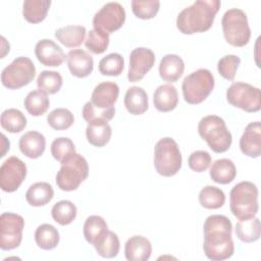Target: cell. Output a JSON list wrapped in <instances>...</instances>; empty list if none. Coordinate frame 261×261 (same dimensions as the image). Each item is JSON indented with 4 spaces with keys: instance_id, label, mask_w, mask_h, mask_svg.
Instances as JSON below:
<instances>
[{
    "instance_id": "cell-1",
    "label": "cell",
    "mask_w": 261,
    "mask_h": 261,
    "mask_svg": "<svg viewBox=\"0 0 261 261\" xmlns=\"http://www.w3.org/2000/svg\"><path fill=\"white\" fill-rule=\"evenodd\" d=\"M203 250L206 257L212 261H221L230 258L234 253L231 238L232 224L228 217L213 214L204 222Z\"/></svg>"
},
{
    "instance_id": "cell-2",
    "label": "cell",
    "mask_w": 261,
    "mask_h": 261,
    "mask_svg": "<svg viewBox=\"0 0 261 261\" xmlns=\"http://www.w3.org/2000/svg\"><path fill=\"white\" fill-rule=\"evenodd\" d=\"M219 0H197L177 15L176 27L185 35L208 31L220 8Z\"/></svg>"
},
{
    "instance_id": "cell-3",
    "label": "cell",
    "mask_w": 261,
    "mask_h": 261,
    "mask_svg": "<svg viewBox=\"0 0 261 261\" xmlns=\"http://www.w3.org/2000/svg\"><path fill=\"white\" fill-rule=\"evenodd\" d=\"M229 207L239 220L255 217L258 212V188L251 181L237 184L229 193Z\"/></svg>"
},
{
    "instance_id": "cell-4",
    "label": "cell",
    "mask_w": 261,
    "mask_h": 261,
    "mask_svg": "<svg viewBox=\"0 0 261 261\" xmlns=\"http://www.w3.org/2000/svg\"><path fill=\"white\" fill-rule=\"evenodd\" d=\"M198 133L215 153L227 151L232 142L231 134L227 129L225 121L217 115H207L203 117L199 121Z\"/></svg>"
},
{
    "instance_id": "cell-5",
    "label": "cell",
    "mask_w": 261,
    "mask_h": 261,
    "mask_svg": "<svg viewBox=\"0 0 261 261\" xmlns=\"http://www.w3.org/2000/svg\"><path fill=\"white\" fill-rule=\"evenodd\" d=\"M181 153L177 143L169 137L160 139L154 148V166L162 176H173L181 167Z\"/></svg>"
},
{
    "instance_id": "cell-6",
    "label": "cell",
    "mask_w": 261,
    "mask_h": 261,
    "mask_svg": "<svg viewBox=\"0 0 261 261\" xmlns=\"http://www.w3.org/2000/svg\"><path fill=\"white\" fill-rule=\"evenodd\" d=\"M221 27L224 39L234 47H244L251 38L247 14L240 8L226 10L221 19Z\"/></svg>"
},
{
    "instance_id": "cell-7",
    "label": "cell",
    "mask_w": 261,
    "mask_h": 261,
    "mask_svg": "<svg viewBox=\"0 0 261 261\" xmlns=\"http://www.w3.org/2000/svg\"><path fill=\"white\" fill-rule=\"evenodd\" d=\"M214 76L209 69L200 68L187 75L181 85L182 96L189 104H200L214 89Z\"/></svg>"
},
{
    "instance_id": "cell-8",
    "label": "cell",
    "mask_w": 261,
    "mask_h": 261,
    "mask_svg": "<svg viewBox=\"0 0 261 261\" xmlns=\"http://www.w3.org/2000/svg\"><path fill=\"white\" fill-rule=\"evenodd\" d=\"M89 175V165L84 156L74 153L61 162V167L56 174L57 187L65 192L76 190Z\"/></svg>"
},
{
    "instance_id": "cell-9",
    "label": "cell",
    "mask_w": 261,
    "mask_h": 261,
    "mask_svg": "<svg viewBox=\"0 0 261 261\" xmlns=\"http://www.w3.org/2000/svg\"><path fill=\"white\" fill-rule=\"evenodd\" d=\"M36 75V67L29 57L19 56L7 65L1 73V82L4 87L16 90L29 85Z\"/></svg>"
},
{
    "instance_id": "cell-10",
    "label": "cell",
    "mask_w": 261,
    "mask_h": 261,
    "mask_svg": "<svg viewBox=\"0 0 261 261\" xmlns=\"http://www.w3.org/2000/svg\"><path fill=\"white\" fill-rule=\"evenodd\" d=\"M227 102L246 112H257L261 108V92L250 84L237 82L226 90Z\"/></svg>"
},
{
    "instance_id": "cell-11",
    "label": "cell",
    "mask_w": 261,
    "mask_h": 261,
    "mask_svg": "<svg viewBox=\"0 0 261 261\" xmlns=\"http://www.w3.org/2000/svg\"><path fill=\"white\" fill-rule=\"evenodd\" d=\"M24 220L22 216L4 212L0 216V248L10 251L17 248L22 240Z\"/></svg>"
},
{
    "instance_id": "cell-12",
    "label": "cell",
    "mask_w": 261,
    "mask_h": 261,
    "mask_svg": "<svg viewBox=\"0 0 261 261\" xmlns=\"http://www.w3.org/2000/svg\"><path fill=\"white\" fill-rule=\"evenodd\" d=\"M125 21V10L118 2H108L104 4L93 17L95 30L110 35L119 30Z\"/></svg>"
},
{
    "instance_id": "cell-13",
    "label": "cell",
    "mask_w": 261,
    "mask_h": 261,
    "mask_svg": "<svg viewBox=\"0 0 261 261\" xmlns=\"http://www.w3.org/2000/svg\"><path fill=\"white\" fill-rule=\"evenodd\" d=\"M27 176V165L18 157L11 156L0 167V188L7 193L15 192Z\"/></svg>"
},
{
    "instance_id": "cell-14",
    "label": "cell",
    "mask_w": 261,
    "mask_h": 261,
    "mask_svg": "<svg viewBox=\"0 0 261 261\" xmlns=\"http://www.w3.org/2000/svg\"><path fill=\"white\" fill-rule=\"evenodd\" d=\"M155 63V54L149 48L138 47L129 54L127 80L132 83L141 81Z\"/></svg>"
},
{
    "instance_id": "cell-15",
    "label": "cell",
    "mask_w": 261,
    "mask_h": 261,
    "mask_svg": "<svg viewBox=\"0 0 261 261\" xmlns=\"http://www.w3.org/2000/svg\"><path fill=\"white\" fill-rule=\"evenodd\" d=\"M35 54L37 59L45 66H60L65 59L62 48L50 39L39 41L35 46Z\"/></svg>"
},
{
    "instance_id": "cell-16",
    "label": "cell",
    "mask_w": 261,
    "mask_h": 261,
    "mask_svg": "<svg viewBox=\"0 0 261 261\" xmlns=\"http://www.w3.org/2000/svg\"><path fill=\"white\" fill-rule=\"evenodd\" d=\"M240 149L248 157L257 158L261 155V123L260 121L250 122L241 139Z\"/></svg>"
},
{
    "instance_id": "cell-17",
    "label": "cell",
    "mask_w": 261,
    "mask_h": 261,
    "mask_svg": "<svg viewBox=\"0 0 261 261\" xmlns=\"http://www.w3.org/2000/svg\"><path fill=\"white\" fill-rule=\"evenodd\" d=\"M119 95V87L113 82L98 84L93 90L91 103L98 109H109L114 107Z\"/></svg>"
},
{
    "instance_id": "cell-18",
    "label": "cell",
    "mask_w": 261,
    "mask_h": 261,
    "mask_svg": "<svg viewBox=\"0 0 261 261\" xmlns=\"http://www.w3.org/2000/svg\"><path fill=\"white\" fill-rule=\"evenodd\" d=\"M66 62L70 73L76 77L90 75L94 68L93 57L83 49L70 50L66 55Z\"/></svg>"
},
{
    "instance_id": "cell-19",
    "label": "cell",
    "mask_w": 261,
    "mask_h": 261,
    "mask_svg": "<svg viewBox=\"0 0 261 261\" xmlns=\"http://www.w3.org/2000/svg\"><path fill=\"white\" fill-rule=\"evenodd\" d=\"M18 147L24 156L31 159H37L45 151L46 139L41 133L30 130L20 137Z\"/></svg>"
},
{
    "instance_id": "cell-20",
    "label": "cell",
    "mask_w": 261,
    "mask_h": 261,
    "mask_svg": "<svg viewBox=\"0 0 261 261\" xmlns=\"http://www.w3.org/2000/svg\"><path fill=\"white\" fill-rule=\"evenodd\" d=\"M152 253V245L143 236L130 237L124 245V255L128 261H146Z\"/></svg>"
},
{
    "instance_id": "cell-21",
    "label": "cell",
    "mask_w": 261,
    "mask_h": 261,
    "mask_svg": "<svg viewBox=\"0 0 261 261\" xmlns=\"http://www.w3.org/2000/svg\"><path fill=\"white\" fill-rule=\"evenodd\" d=\"M155 108L160 112H169L173 110L178 103L177 90L171 84H164L157 87L153 95Z\"/></svg>"
},
{
    "instance_id": "cell-22",
    "label": "cell",
    "mask_w": 261,
    "mask_h": 261,
    "mask_svg": "<svg viewBox=\"0 0 261 261\" xmlns=\"http://www.w3.org/2000/svg\"><path fill=\"white\" fill-rule=\"evenodd\" d=\"M185 70L184 60L176 54H166L159 64L160 77L168 83H174L182 75Z\"/></svg>"
},
{
    "instance_id": "cell-23",
    "label": "cell",
    "mask_w": 261,
    "mask_h": 261,
    "mask_svg": "<svg viewBox=\"0 0 261 261\" xmlns=\"http://www.w3.org/2000/svg\"><path fill=\"white\" fill-rule=\"evenodd\" d=\"M124 106L133 115H141L149 108L148 95L141 87H130L127 89L124 96Z\"/></svg>"
},
{
    "instance_id": "cell-24",
    "label": "cell",
    "mask_w": 261,
    "mask_h": 261,
    "mask_svg": "<svg viewBox=\"0 0 261 261\" xmlns=\"http://www.w3.org/2000/svg\"><path fill=\"white\" fill-rule=\"evenodd\" d=\"M209 172L213 181L220 185H227L236 178L237 168L230 159L221 158L212 163Z\"/></svg>"
},
{
    "instance_id": "cell-25",
    "label": "cell",
    "mask_w": 261,
    "mask_h": 261,
    "mask_svg": "<svg viewBox=\"0 0 261 261\" xmlns=\"http://www.w3.org/2000/svg\"><path fill=\"white\" fill-rule=\"evenodd\" d=\"M107 231L108 225L101 216L91 215L84 223V237L86 241L93 246H96L105 237Z\"/></svg>"
},
{
    "instance_id": "cell-26",
    "label": "cell",
    "mask_w": 261,
    "mask_h": 261,
    "mask_svg": "<svg viewBox=\"0 0 261 261\" xmlns=\"http://www.w3.org/2000/svg\"><path fill=\"white\" fill-rule=\"evenodd\" d=\"M54 196L53 188L46 181L33 184L25 193L27 202L34 207H41L48 204Z\"/></svg>"
},
{
    "instance_id": "cell-27",
    "label": "cell",
    "mask_w": 261,
    "mask_h": 261,
    "mask_svg": "<svg viewBox=\"0 0 261 261\" xmlns=\"http://www.w3.org/2000/svg\"><path fill=\"white\" fill-rule=\"evenodd\" d=\"M112 129L108 121H96L88 123L86 128V137L88 142L94 147L105 146L111 138Z\"/></svg>"
},
{
    "instance_id": "cell-28",
    "label": "cell",
    "mask_w": 261,
    "mask_h": 261,
    "mask_svg": "<svg viewBox=\"0 0 261 261\" xmlns=\"http://www.w3.org/2000/svg\"><path fill=\"white\" fill-rule=\"evenodd\" d=\"M86 28L83 25H65L55 32V38L67 48L82 45L86 37Z\"/></svg>"
},
{
    "instance_id": "cell-29",
    "label": "cell",
    "mask_w": 261,
    "mask_h": 261,
    "mask_svg": "<svg viewBox=\"0 0 261 261\" xmlns=\"http://www.w3.org/2000/svg\"><path fill=\"white\" fill-rule=\"evenodd\" d=\"M51 5L50 0H25L22 4V15L31 23L43 21Z\"/></svg>"
},
{
    "instance_id": "cell-30",
    "label": "cell",
    "mask_w": 261,
    "mask_h": 261,
    "mask_svg": "<svg viewBox=\"0 0 261 261\" xmlns=\"http://www.w3.org/2000/svg\"><path fill=\"white\" fill-rule=\"evenodd\" d=\"M236 234L244 243H253L259 240L261 233L260 220L257 217L240 220L236 224Z\"/></svg>"
},
{
    "instance_id": "cell-31",
    "label": "cell",
    "mask_w": 261,
    "mask_h": 261,
    "mask_svg": "<svg viewBox=\"0 0 261 261\" xmlns=\"http://www.w3.org/2000/svg\"><path fill=\"white\" fill-rule=\"evenodd\" d=\"M59 232L57 228L48 223L39 225L35 231V241L39 248L43 250H53L59 244Z\"/></svg>"
},
{
    "instance_id": "cell-32",
    "label": "cell",
    "mask_w": 261,
    "mask_h": 261,
    "mask_svg": "<svg viewBox=\"0 0 261 261\" xmlns=\"http://www.w3.org/2000/svg\"><path fill=\"white\" fill-rule=\"evenodd\" d=\"M23 105L31 115L41 116L47 112L50 106V100L46 93L40 90H34L27 95Z\"/></svg>"
},
{
    "instance_id": "cell-33",
    "label": "cell",
    "mask_w": 261,
    "mask_h": 261,
    "mask_svg": "<svg viewBox=\"0 0 261 261\" xmlns=\"http://www.w3.org/2000/svg\"><path fill=\"white\" fill-rule=\"evenodd\" d=\"M0 123L5 130L16 134L20 133L27 126V118L24 114L15 108H9L2 112Z\"/></svg>"
},
{
    "instance_id": "cell-34",
    "label": "cell",
    "mask_w": 261,
    "mask_h": 261,
    "mask_svg": "<svg viewBox=\"0 0 261 261\" xmlns=\"http://www.w3.org/2000/svg\"><path fill=\"white\" fill-rule=\"evenodd\" d=\"M199 202L206 209H218L224 205L223 191L214 186H206L199 193Z\"/></svg>"
},
{
    "instance_id": "cell-35",
    "label": "cell",
    "mask_w": 261,
    "mask_h": 261,
    "mask_svg": "<svg viewBox=\"0 0 261 261\" xmlns=\"http://www.w3.org/2000/svg\"><path fill=\"white\" fill-rule=\"evenodd\" d=\"M76 212V206L68 200L57 202L51 209L52 218L60 225L70 224L75 219Z\"/></svg>"
},
{
    "instance_id": "cell-36",
    "label": "cell",
    "mask_w": 261,
    "mask_h": 261,
    "mask_svg": "<svg viewBox=\"0 0 261 261\" xmlns=\"http://www.w3.org/2000/svg\"><path fill=\"white\" fill-rule=\"evenodd\" d=\"M63 84V79L61 74L53 70H43L37 79L38 89L46 94L57 93Z\"/></svg>"
},
{
    "instance_id": "cell-37",
    "label": "cell",
    "mask_w": 261,
    "mask_h": 261,
    "mask_svg": "<svg viewBox=\"0 0 261 261\" xmlns=\"http://www.w3.org/2000/svg\"><path fill=\"white\" fill-rule=\"evenodd\" d=\"M94 247L101 257L114 258L119 253L120 243L117 234L108 229L105 237Z\"/></svg>"
},
{
    "instance_id": "cell-38",
    "label": "cell",
    "mask_w": 261,
    "mask_h": 261,
    "mask_svg": "<svg viewBox=\"0 0 261 261\" xmlns=\"http://www.w3.org/2000/svg\"><path fill=\"white\" fill-rule=\"evenodd\" d=\"M73 121V114L66 108H56L47 115L48 124L56 130H64L69 128Z\"/></svg>"
},
{
    "instance_id": "cell-39",
    "label": "cell",
    "mask_w": 261,
    "mask_h": 261,
    "mask_svg": "<svg viewBox=\"0 0 261 261\" xmlns=\"http://www.w3.org/2000/svg\"><path fill=\"white\" fill-rule=\"evenodd\" d=\"M124 67V59L118 53H110L103 57L99 62V71L103 75L117 76Z\"/></svg>"
},
{
    "instance_id": "cell-40",
    "label": "cell",
    "mask_w": 261,
    "mask_h": 261,
    "mask_svg": "<svg viewBox=\"0 0 261 261\" xmlns=\"http://www.w3.org/2000/svg\"><path fill=\"white\" fill-rule=\"evenodd\" d=\"M85 46L93 54H102L109 46V35L93 29L88 33Z\"/></svg>"
},
{
    "instance_id": "cell-41",
    "label": "cell",
    "mask_w": 261,
    "mask_h": 261,
    "mask_svg": "<svg viewBox=\"0 0 261 261\" xmlns=\"http://www.w3.org/2000/svg\"><path fill=\"white\" fill-rule=\"evenodd\" d=\"M75 152L73 142L66 137H60L55 139L51 144V154L54 159L60 163L72 156Z\"/></svg>"
},
{
    "instance_id": "cell-42",
    "label": "cell",
    "mask_w": 261,
    "mask_h": 261,
    "mask_svg": "<svg viewBox=\"0 0 261 261\" xmlns=\"http://www.w3.org/2000/svg\"><path fill=\"white\" fill-rule=\"evenodd\" d=\"M160 1L158 0H133V13L141 19H151L159 11Z\"/></svg>"
},
{
    "instance_id": "cell-43",
    "label": "cell",
    "mask_w": 261,
    "mask_h": 261,
    "mask_svg": "<svg viewBox=\"0 0 261 261\" xmlns=\"http://www.w3.org/2000/svg\"><path fill=\"white\" fill-rule=\"evenodd\" d=\"M114 107L102 110L96 108L90 101L87 102L83 107V117L88 123L96 121H109L114 117Z\"/></svg>"
},
{
    "instance_id": "cell-44",
    "label": "cell",
    "mask_w": 261,
    "mask_h": 261,
    "mask_svg": "<svg viewBox=\"0 0 261 261\" xmlns=\"http://www.w3.org/2000/svg\"><path fill=\"white\" fill-rule=\"evenodd\" d=\"M240 63L241 59L239 56L233 54L224 55L219 59L217 63V70L223 79L233 81Z\"/></svg>"
},
{
    "instance_id": "cell-45",
    "label": "cell",
    "mask_w": 261,
    "mask_h": 261,
    "mask_svg": "<svg viewBox=\"0 0 261 261\" xmlns=\"http://www.w3.org/2000/svg\"><path fill=\"white\" fill-rule=\"evenodd\" d=\"M188 163L192 170L196 172H203L209 167L211 163V156L207 151L197 150L189 156Z\"/></svg>"
}]
</instances>
